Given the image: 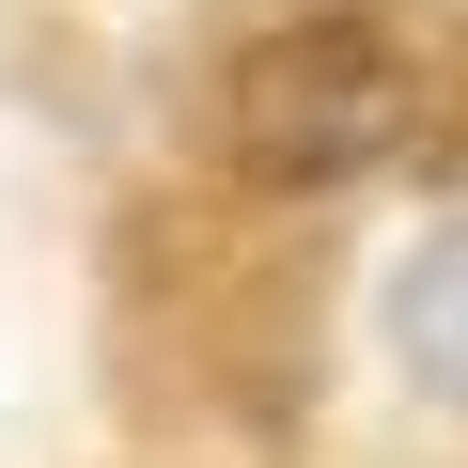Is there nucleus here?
Segmentation results:
<instances>
[{
	"instance_id": "nucleus-1",
	"label": "nucleus",
	"mask_w": 468,
	"mask_h": 468,
	"mask_svg": "<svg viewBox=\"0 0 468 468\" xmlns=\"http://www.w3.org/2000/svg\"><path fill=\"white\" fill-rule=\"evenodd\" d=\"M406 141H421V79L375 16H297L234 63V172L266 187H344Z\"/></svg>"
},
{
	"instance_id": "nucleus-2",
	"label": "nucleus",
	"mask_w": 468,
	"mask_h": 468,
	"mask_svg": "<svg viewBox=\"0 0 468 468\" xmlns=\"http://www.w3.org/2000/svg\"><path fill=\"white\" fill-rule=\"evenodd\" d=\"M390 359H406V390H421V406H452V421H468V218H437L421 250L390 266Z\"/></svg>"
}]
</instances>
